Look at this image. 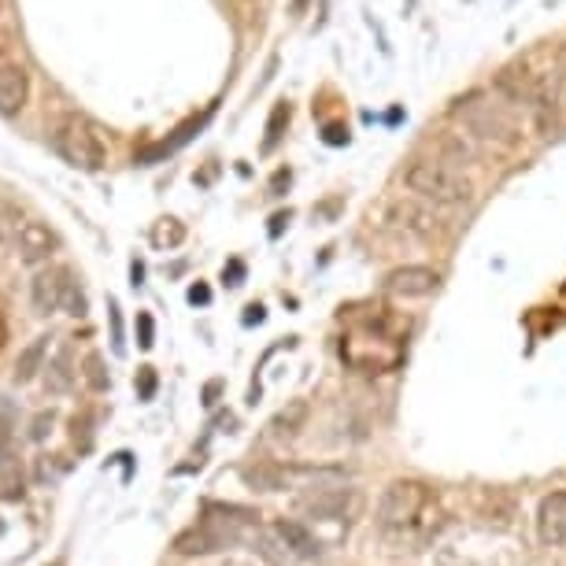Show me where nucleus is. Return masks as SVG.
<instances>
[{
  "label": "nucleus",
  "instance_id": "5701e85b",
  "mask_svg": "<svg viewBox=\"0 0 566 566\" xmlns=\"http://www.w3.org/2000/svg\"><path fill=\"white\" fill-rule=\"evenodd\" d=\"M181 238H186V230H181L175 219H164V222H159V227L153 230V241L159 244V249H164V244H178Z\"/></svg>",
  "mask_w": 566,
  "mask_h": 566
},
{
  "label": "nucleus",
  "instance_id": "a878e982",
  "mask_svg": "<svg viewBox=\"0 0 566 566\" xmlns=\"http://www.w3.org/2000/svg\"><path fill=\"white\" fill-rule=\"evenodd\" d=\"M49 426H52V411H41L38 419H34V430H30V437H34V441H45Z\"/></svg>",
  "mask_w": 566,
  "mask_h": 566
},
{
  "label": "nucleus",
  "instance_id": "39448f33",
  "mask_svg": "<svg viewBox=\"0 0 566 566\" xmlns=\"http://www.w3.org/2000/svg\"><path fill=\"white\" fill-rule=\"evenodd\" d=\"M52 145H56V153L78 170H101L108 164V145H104L101 130L90 119H78V115H71V119L60 123Z\"/></svg>",
  "mask_w": 566,
  "mask_h": 566
},
{
  "label": "nucleus",
  "instance_id": "ddd939ff",
  "mask_svg": "<svg viewBox=\"0 0 566 566\" xmlns=\"http://www.w3.org/2000/svg\"><path fill=\"white\" fill-rule=\"evenodd\" d=\"M392 222H397L400 230L415 233V238H430L437 230V219L426 208L415 205V200H397V205H392Z\"/></svg>",
  "mask_w": 566,
  "mask_h": 566
},
{
  "label": "nucleus",
  "instance_id": "aec40b11",
  "mask_svg": "<svg viewBox=\"0 0 566 566\" xmlns=\"http://www.w3.org/2000/svg\"><path fill=\"white\" fill-rule=\"evenodd\" d=\"M60 312H67V315H85V293H82V285H78V277H74V271L67 274V285H63V304H60Z\"/></svg>",
  "mask_w": 566,
  "mask_h": 566
},
{
  "label": "nucleus",
  "instance_id": "9b49d317",
  "mask_svg": "<svg viewBox=\"0 0 566 566\" xmlns=\"http://www.w3.org/2000/svg\"><path fill=\"white\" fill-rule=\"evenodd\" d=\"M537 537L552 548L566 544V493H552L541 500L537 511Z\"/></svg>",
  "mask_w": 566,
  "mask_h": 566
},
{
  "label": "nucleus",
  "instance_id": "cd10ccee",
  "mask_svg": "<svg viewBox=\"0 0 566 566\" xmlns=\"http://www.w3.org/2000/svg\"><path fill=\"white\" fill-rule=\"evenodd\" d=\"M189 301H193V304H208L211 301L208 285H193V290H189Z\"/></svg>",
  "mask_w": 566,
  "mask_h": 566
},
{
  "label": "nucleus",
  "instance_id": "6ab92c4d",
  "mask_svg": "<svg viewBox=\"0 0 566 566\" xmlns=\"http://www.w3.org/2000/svg\"><path fill=\"white\" fill-rule=\"evenodd\" d=\"M82 378H85V386H90L93 392H108L112 378H108V370H104V356H101V352H85Z\"/></svg>",
  "mask_w": 566,
  "mask_h": 566
},
{
  "label": "nucleus",
  "instance_id": "412c9836",
  "mask_svg": "<svg viewBox=\"0 0 566 566\" xmlns=\"http://www.w3.org/2000/svg\"><path fill=\"white\" fill-rule=\"evenodd\" d=\"M19 216L8 205H0V252L4 249H15V238H19Z\"/></svg>",
  "mask_w": 566,
  "mask_h": 566
},
{
  "label": "nucleus",
  "instance_id": "0eeeda50",
  "mask_svg": "<svg viewBox=\"0 0 566 566\" xmlns=\"http://www.w3.org/2000/svg\"><path fill=\"white\" fill-rule=\"evenodd\" d=\"M67 274H71V266H41V271L30 277V307H34V315L49 318L60 312Z\"/></svg>",
  "mask_w": 566,
  "mask_h": 566
},
{
  "label": "nucleus",
  "instance_id": "c85d7f7f",
  "mask_svg": "<svg viewBox=\"0 0 566 566\" xmlns=\"http://www.w3.org/2000/svg\"><path fill=\"white\" fill-rule=\"evenodd\" d=\"M230 566H244V563H230Z\"/></svg>",
  "mask_w": 566,
  "mask_h": 566
},
{
  "label": "nucleus",
  "instance_id": "393cba45",
  "mask_svg": "<svg viewBox=\"0 0 566 566\" xmlns=\"http://www.w3.org/2000/svg\"><path fill=\"white\" fill-rule=\"evenodd\" d=\"M137 389H142V400H153V392H156V370L153 367H142V381H137Z\"/></svg>",
  "mask_w": 566,
  "mask_h": 566
},
{
  "label": "nucleus",
  "instance_id": "423d86ee",
  "mask_svg": "<svg viewBox=\"0 0 566 566\" xmlns=\"http://www.w3.org/2000/svg\"><path fill=\"white\" fill-rule=\"evenodd\" d=\"M426 500H430V493H426L422 482H392L378 500V526L386 533L411 530L422 515Z\"/></svg>",
  "mask_w": 566,
  "mask_h": 566
},
{
  "label": "nucleus",
  "instance_id": "1a4fd4ad",
  "mask_svg": "<svg viewBox=\"0 0 566 566\" xmlns=\"http://www.w3.org/2000/svg\"><path fill=\"white\" fill-rule=\"evenodd\" d=\"M30 101V74L19 63H0V115L15 119Z\"/></svg>",
  "mask_w": 566,
  "mask_h": 566
},
{
  "label": "nucleus",
  "instance_id": "2eb2a0df",
  "mask_svg": "<svg viewBox=\"0 0 566 566\" xmlns=\"http://www.w3.org/2000/svg\"><path fill=\"white\" fill-rule=\"evenodd\" d=\"M74 386V370H71V345H60L56 356H49L45 363V389L52 397H67Z\"/></svg>",
  "mask_w": 566,
  "mask_h": 566
},
{
  "label": "nucleus",
  "instance_id": "20e7f679",
  "mask_svg": "<svg viewBox=\"0 0 566 566\" xmlns=\"http://www.w3.org/2000/svg\"><path fill=\"white\" fill-rule=\"evenodd\" d=\"M241 522H255L252 511L241 507H208L205 522H197L189 533H181L175 541L178 555H211V552H227L230 544L241 541Z\"/></svg>",
  "mask_w": 566,
  "mask_h": 566
},
{
  "label": "nucleus",
  "instance_id": "bb28decb",
  "mask_svg": "<svg viewBox=\"0 0 566 566\" xmlns=\"http://www.w3.org/2000/svg\"><path fill=\"white\" fill-rule=\"evenodd\" d=\"M137 326H142V340H137V345L142 348H153L156 340H153V318L148 315H137Z\"/></svg>",
  "mask_w": 566,
  "mask_h": 566
},
{
  "label": "nucleus",
  "instance_id": "4468645a",
  "mask_svg": "<svg viewBox=\"0 0 566 566\" xmlns=\"http://www.w3.org/2000/svg\"><path fill=\"white\" fill-rule=\"evenodd\" d=\"M244 482L260 493H282L285 485L296 482V467H277V463H266V467H252L244 470Z\"/></svg>",
  "mask_w": 566,
  "mask_h": 566
},
{
  "label": "nucleus",
  "instance_id": "c756f323",
  "mask_svg": "<svg viewBox=\"0 0 566 566\" xmlns=\"http://www.w3.org/2000/svg\"><path fill=\"white\" fill-rule=\"evenodd\" d=\"M0 8H4V0H0Z\"/></svg>",
  "mask_w": 566,
  "mask_h": 566
},
{
  "label": "nucleus",
  "instance_id": "f8f14e48",
  "mask_svg": "<svg viewBox=\"0 0 566 566\" xmlns=\"http://www.w3.org/2000/svg\"><path fill=\"white\" fill-rule=\"evenodd\" d=\"M307 415H312V408H307V400H290V403H285V408L271 419V437H274V441H285V444L296 441V437H301V430L307 426Z\"/></svg>",
  "mask_w": 566,
  "mask_h": 566
},
{
  "label": "nucleus",
  "instance_id": "f257e3e1",
  "mask_svg": "<svg viewBox=\"0 0 566 566\" xmlns=\"http://www.w3.org/2000/svg\"><path fill=\"white\" fill-rule=\"evenodd\" d=\"M496 93L511 108L526 112L530 130L537 137L555 134V126L563 119V104H559V93H555L552 74L544 78V74H533L526 63H511V67L496 74Z\"/></svg>",
  "mask_w": 566,
  "mask_h": 566
},
{
  "label": "nucleus",
  "instance_id": "7ed1b4c3",
  "mask_svg": "<svg viewBox=\"0 0 566 566\" xmlns=\"http://www.w3.org/2000/svg\"><path fill=\"white\" fill-rule=\"evenodd\" d=\"M403 186H408L419 200L437 205V208H463L474 200V181H470L459 167L444 164V159H437V156L411 159L408 170H403Z\"/></svg>",
  "mask_w": 566,
  "mask_h": 566
},
{
  "label": "nucleus",
  "instance_id": "6e6552de",
  "mask_svg": "<svg viewBox=\"0 0 566 566\" xmlns=\"http://www.w3.org/2000/svg\"><path fill=\"white\" fill-rule=\"evenodd\" d=\"M60 249V238L49 230V222L41 219H23V227H19V238H15V252L19 260L27 266H41L49 263V255Z\"/></svg>",
  "mask_w": 566,
  "mask_h": 566
},
{
  "label": "nucleus",
  "instance_id": "b1692460",
  "mask_svg": "<svg viewBox=\"0 0 566 566\" xmlns=\"http://www.w3.org/2000/svg\"><path fill=\"white\" fill-rule=\"evenodd\" d=\"M282 123H290V104H282V108H274L271 115V126H266V148L277 142V130H282Z\"/></svg>",
  "mask_w": 566,
  "mask_h": 566
},
{
  "label": "nucleus",
  "instance_id": "a211bd4d",
  "mask_svg": "<svg viewBox=\"0 0 566 566\" xmlns=\"http://www.w3.org/2000/svg\"><path fill=\"white\" fill-rule=\"evenodd\" d=\"M437 153H441L437 159H444V164H452L459 170L474 164V148H470L463 137H455V134H444L441 142H437Z\"/></svg>",
  "mask_w": 566,
  "mask_h": 566
},
{
  "label": "nucleus",
  "instance_id": "9d476101",
  "mask_svg": "<svg viewBox=\"0 0 566 566\" xmlns=\"http://www.w3.org/2000/svg\"><path fill=\"white\" fill-rule=\"evenodd\" d=\"M437 271L430 266H397L389 277H386V290L392 296H403V301H415V296H430L437 290Z\"/></svg>",
  "mask_w": 566,
  "mask_h": 566
},
{
  "label": "nucleus",
  "instance_id": "4be33fe9",
  "mask_svg": "<svg viewBox=\"0 0 566 566\" xmlns=\"http://www.w3.org/2000/svg\"><path fill=\"white\" fill-rule=\"evenodd\" d=\"M552 82H555V93H559V104H563V112H566V45H559V52H555Z\"/></svg>",
  "mask_w": 566,
  "mask_h": 566
},
{
  "label": "nucleus",
  "instance_id": "dca6fc26",
  "mask_svg": "<svg viewBox=\"0 0 566 566\" xmlns=\"http://www.w3.org/2000/svg\"><path fill=\"white\" fill-rule=\"evenodd\" d=\"M274 533L277 537H282V544L285 548H290L293 555H301V559H315L318 555V541L312 537V533H307L301 522H290V518H282L274 526Z\"/></svg>",
  "mask_w": 566,
  "mask_h": 566
},
{
  "label": "nucleus",
  "instance_id": "f03ea898",
  "mask_svg": "<svg viewBox=\"0 0 566 566\" xmlns=\"http://www.w3.org/2000/svg\"><path fill=\"white\" fill-rule=\"evenodd\" d=\"M448 115H452V119L463 126L474 142L493 145V148H500V153H515V148L522 145V137H526L518 119L507 112V104H500V101L489 97V93H478V90L455 97Z\"/></svg>",
  "mask_w": 566,
  "mask_h": 566
},
{
  "label": "nucleus",
  "instance_id": "f3484780",
  "mask_svg": "<svg viewBox=\"0 0 566 566\" xmlns=\"http://www.w3.org/2000/svg\"><path fill=\"white\" fill-rule=\"evenodd\" d=\"M45 356H49V337L30 340V345L19 352V359H15V381H19V386L34 381L38 374L45 370Z\"/></svg>",
  "mask_w": 566,
  "mask_h": 566
}]
</instances>
